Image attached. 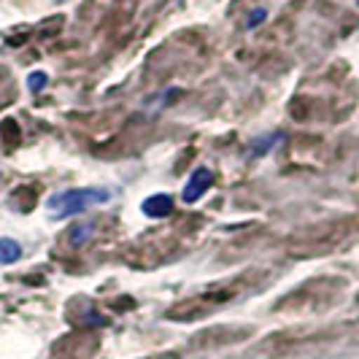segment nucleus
<instances>
[{
    "mask_svg": "<svg viewBox=\"0 0 359 359\" xmlns=\"http://www.w3.org/2000/svg\"><path fill=\"white\" fill-rule=\"evenodd\" d=\"M92 224H79V227H73L71 230V243L73 246H81V243H87L90 241V235H92Z\"/></svg>",
    "mask_w": 359,
    "mask_h": 359,
    "instance_id": "nucleus-5",
    "label": "nucleus"
},
{
    "mask_svg": "<svg viewBox=\"0 0 359 359\" xmlns=\"http://www.w3.org/2000/svg\"><path fill=\"white\" fill-rule=\"evenodd\" d=\"M46 81H49V76L43 71H36L27 76V87H30V92H41L43 87H46Z\"/></svg>",
    "mask_w": 359,
    "mask_h": 359,
    "instance_id": "nucleus-6",
    "label": "nucleus"
},
{
    "mask_svg": "<svg viewBox=\"0 0 359 359\" xmlns=\"http://www.w3.org/2000/svg\"><path fill=\"white\" fill-rule=\"evenodd\" d=\"M111 200V192L108 189H68V192H57L46 200V208L54 219H62V216H76L90 211L95 205H103Z\"/></svg>",
    "mask_w": 359,
    "mask_h": 359,
    "instance_id": "nucleus-1",
    "label": "nucleus"
},
{
    "mask_svg": "<svg viewBox=\"0 0 359 359\" xmlns=\"http://www.w3.org/2000/svg\"><path fill=\"white\" fill-rule=\"evenodd\" d=\"M22 257V246L11 238H0V265H14Z\"/></svg>",
    "mask_w": 359,
    "mask_h": 359,
    "instance_id": "nucleus-4",
    "label": "nucleus"
},
{
    "mask_svg": "<svg viewBox=\"0 0 359 359\" xmlns=\"http://www.w3.org/2000/svg\"><path fill=\"white\" fill-rule=\"evenodd\" d=\"M144 214L151 216V219H162V216L173 214V198L170 195H151V198L144 200Z\"/></svg>",
    "mask_w": 359,
    "mask_h": 359,
    "instance_id": "nucleus-3",
    "label": "nucleus"
},
{
    "mask_svg": "<svg viewBox=\"0 0 359 359\" xmlns=\"http://www.w3.org/2000/svg\"><path fill=\"white\" fill-rule=\"evenodd\" d=\"M214 184V170H208V168H198V170H192V176L187 181V187H184V203H198L205 192H208V187Z\"/></svg>",
    "mask_w": 359,
    "mask_h": 359,
    "instance_id": "nucleus-2",
    "label": "nucleus"
},
{
    "mask_svg": "<svg viewBox=\"0 0 359 359\" xmlns=\"http://www.w3.org/2000/svg\"><path fill=\"white\" fill-rule=\"evenodd\" d=\"M265 17H268V11H265V8L254 11L252 17H249V22H246V27H257V25H262V22H265Z\"/></svg>",
    "mask_w": 359,
    "mask_h": 359,
    "instance_id": "nucleus-7",
    "label": "nucleus"
}]
</instances>
